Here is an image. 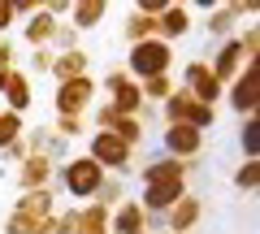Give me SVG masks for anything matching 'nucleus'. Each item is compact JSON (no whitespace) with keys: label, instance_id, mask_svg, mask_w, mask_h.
I'll return each mask as SVG.
<instances>
[{"label":"nucleus","instance_id":"39448f33","mask_svg":"<svg viewBox=\"0 0 260 234\" xmlns=\"http://www.w3.org/2000/svg\"><path fill=\"white\" fill-rule=\"evenodd\" d=\"M234 109H256V104H260V70H247V74H243L239 78V83H234Z\"/></svg>","mask_w":260,"mask_h":234},{"label":"nucleus","instance_id":"5701e85b","mask_svg":"<svg viewBox=\"0 0 260 234\" xmlns=\"http://www.w3.org/2000/svg\"><path fill=\"white\" fill-rule=\"evenodd\" d=\"M5 87H9V70H0V91H5Z\"/></svg>","mask_w":260,"mask_h":234},{"label":"nucleus","instance_id":"4be33fe9","mask_svg":"<svg viewBox=\"0 0 260 234\" xmlns=\"http://www.w3.org/2000/svg\"><path fill=\"white\" fill-rule=\"evenodd\" d=\"M9 18H13V5H0V30L9 26Z\"/></svg>","mask_w":260,"mask_h":234},{"label":"nucleus","instance_id":"2eb2a0df","mask_svg":"<svg viewBox=\"0 0 260 234\" xmlns=\"http://www.w3.org/2000/svg\"><path fill=\"white\" fill-rule=\"evenodd\" d=\"M200 217V199H178V213H174V230H186V225Z\"/></svg>","mask_w":260,"mask_h":234},{"label":"nucleus","instance_id":"f03ea898","mask_svg":"<svg viewBox=\"0 0 260 234\" xmlns=\"http://www.w3.org/2000/svg\"><path fill=\"white\" fill-rule=\"evenodd\" d=\"M169 117H174V126H191V130L213 126V109L200 104L195 95H174V100H169Z\"/></svg>","mask_w":260,"mask_h":234},{"label":"nucleus","instance_id":"9b49d317","mask_svg":"<svg viewBox=\"0 0 260 234\" xmlns=\"http://www.w3.org/2000/svg\"><path fill=\"white\" fill-rule=\"evenodd\" d=\"M5 95H9V113H22V109L30 104V87H26V78L9 70V87H5Z\"/></svg>","mask_w":260,"mask_h":234},{"label":"nucleus","instance_id":"0eeeda50","mask_svg":"<svg viewBox=\"0 0 260 234\" xmlns=\"http://www.w3.org/2000/svg\"><path fill=\"white\" fill-rule=\"evenodd\" d=\"M178 195H182L178 178H160V182H148V187H143V204L148 208H165V204H174Z\"/></svg>","mask_w":260,"mask_h":234},{"label":"nucleus","instance_id":"f8f14e48","mask_svg":"<svg viewBox=\"0 0 260 234\" xmlns=\"http://www.w3.org/2000/svg\"><path fill=\"white\" fill-rule=\"evenodd\" d=\"M22 135V117L18 113H0V148H13Z\"/></svg>","mask_w":260,"mask_h":234},{"label":"nucleus","instance_id":"20e7f679","mask_svg":"<svg viewBox=\"0 0 260 234\" xmlns=\"http://www.w3.org/2000/svg\"><path fill=\"white\" fill-rule=\"evenodd\" d=\"M126 156H130V148L121 143V135H109V130L95 135V143H91V160H95V165H117L121 169Z\"/></svg>","mask_w":260,"mask_h":234},{"label":"nucleus","instance_id":"1a4fd4ad","mask_svg":"<svg viewBox=\"0 0 260 234\" xmlns=\"http://www.w3.org/2000/svg\"><path fill=\"white\" fill-rule=\"evenodd\" d=\"M186 83H191L195 100H200V104H208V109H213V100H217V78H213V74H204V70H200V65H186Z\"/></svg>","mask_w":260,"mask_h":234},{"label":"nucleus","instance_id":"6e6552de","mask_svg":"<svg viewBox=\"0 0 260 234\" xmlns=\"http://www.w3.org/2000/svg\"><path fill=\"white\" fill-rule=\"evenodd\" d=\"M165 148L174 156H191V152H200V130H191V126H169Z\"/></svg>","mask_w":260,"mask_h":234},{"label":"nucleus","instance_id":"dca6fc26","mask_svg":"<svg viewBox=\"0 0 260 234\" xmlns=\"http://www.w3.org/2000/svg\"><path fill=\"white\" fill-rule=\"evenodd\" d=\"M26 39H30V44H48V39H52V22H48V13L30 18V26H26Z\"/></svg>","mask_w":260,"mask_h":234},{"label":"nucleus","instance_id":"423d86ee","mask_svg":"<svg viewBox=\"0 0 260 234\" xmlns=\"http://www.w3.org/2000/svg\"><path fill=\"white\" fill-rule=\"evenodd\" d=\"M87 95H91V83H87V78H74V83H61L56 104H61V113H78L87 104Z\"/></svg>","mask_w":260,"mask_h":234},{"label":"nucleus","instance_id":"412c9836","mask_svg":"<svg viewBox=\"0 0 260 234\" xmlns=\"http://www.w3.org/2000/svg\"><path fill=\"white\" fill-rule=\"evenodd\" d=\"M74 18H78V26H91L95 18H104V5H78Z\"/></svg>","mask_w":260,"mask_h":234},{"label":"nucleus","instance_id":"ddd939ff","mask_svg":"<svg viewBox=\"0 0 260 234\" xmlns=\"http://www.w3.org/2000/svg\"><path fill=\"white\" fill-rule=\"evenodd\" d=\"M117 234H143V217H139V204H126L117 213Z\"/></svg>","mask_w":260,"mask_h":234},{"label":"nucleus","instance_id":"9d476101","mask_svg":"<svg viewBox=\"0 0 260 234\" xmlns=\"http://www.w3.org/2000/svg\"><path fill=\"white\" fill-rule=\"evenodd\" d=\"M243 52H247V44L243 39H230V44L217 52V70H213V78L221 83V78H230L234 70H239V61H243Z\"/></svg>","mask_w":260,"mask_h":234},{"label":"nucleus","instance_id":"a211bd4d","mask_svg":"<svg viewBox=\"0 0 260 234\" xmlns=\"http://www.w3.org/2000/svg\"><path fill=\"white\" fill-rule=\"evenodd\" d=\"M48 178V160L44 156H30L26 160V174H22V187H35V182Z\"/></svg>","mask_w":260,"mask_h":234},{"label":"nucleus","instance_id":"4468645a","mask_svg":"<svg viewBox=\"0 0 260 234\" xmlns=\"http://www.w3.org/2000/svg\"><path fill=\"white\" fill-rule=\"evenodd\" d=\"M83 65H87V56H83V52H65L61 61H56V74L70 83V78H83Z\"/></svg>","mask_w":260,"mask_h":234},{"label":"nucleus","instance_id":"7ed1b4c3","mask_svg":"<svg viewBox=\"0 0 260 234\" xmlns=\"http://www.w3.org/2000/svg\"><path fill=\"white\" fill-rule=\"evenodd\" d=\"M61 178H65V187L74 191V195H91V191L100 187V165H95L91 156H83V160H70Z\"/></svg>","mask_w":260,"mask_h":234},{"label":"nucleus","instance_id":"aec40b11","mask_svg":"<svg viewBox=\"0 0 260 234\" xmlns=\"http://www.w3.org/2000/svg\"><path fill=\"white\" fill-rule=\"evenodd\" d=\"M234 182H239V187H260V160H247V165L234 174Z\"/></svg>","mask_w":260,"mask_h":234},{"label":"nucleus","instance_id":"6ab92c4d","mask_svg":"<svg viewBox=\"0 0 260 234\" xmlns=\"http://www.w3.org/2000/svg\"><path fill=\"white\" fill-rule=\"evenodd\" d=\"M243 152L247 156H260V117H251L247 130H243Z\"/></svg>","mask_w":260,"mask_h":234},{"label":"nucleus","instance_id":"f3484780","mask_svg":"<svg viewBox=\"0 0 260 234\" xmlns=\"http://www.w3.org/2000/svg\"><path fill=\"white\" fill-rule=\"evenodd\" d=\"M160 30H165L169 39L186 35V9H169V13H165V22H160Z\"/></svg>","mask_w":260,"mask_h":234},{"label":"nucleus","instance_id":"f257e3e1","mask_svg":"<svg viewBox=\"0 0 260 234\" xmlns=\"http://www.w3.org/2000/svg\"><path fill=\"white\" fill-rule=\"evenodd\" d=\"M169 65V44H156V39H139L135 52H130V70L139 78H160Z\"/></svg>","mask_w":260,"mask_h":234}]
</instances>
